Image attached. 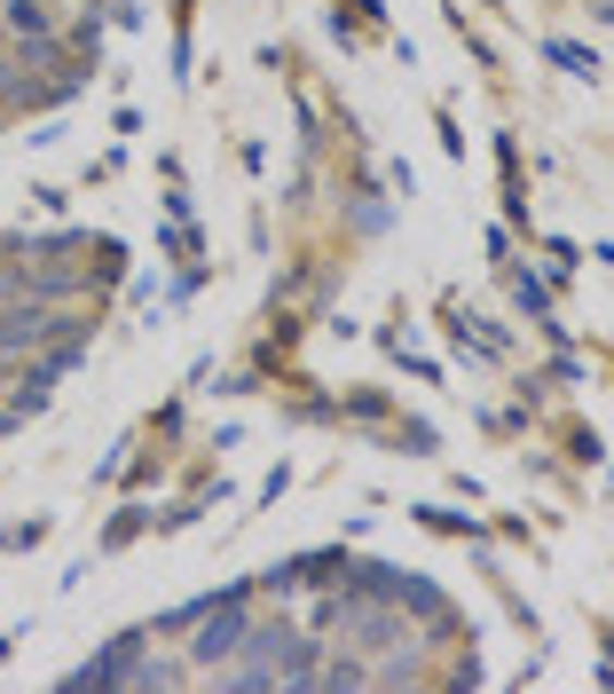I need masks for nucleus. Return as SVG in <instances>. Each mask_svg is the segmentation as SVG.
Instances as JSON below:
<instances>
[{"label": "nucleus", "mask_w": 614, "mask_h": 694, "mask_svg": "<svg viewBox=\"0 0 614 694\" xmlns=\"http://www.w3.org/2000/svg\"><path fill=\"white\" fill-rule=\"evenodd\" d=\"M236 623H245V616H236V608H221L213 623H205V640H197V647H205V655H221V647H236Z\"/></svg>", "instance_id": "f257e3e1"}, {"label": "nucleus", "mask_w": 614, "mask_h": 694, "mask_svg": "<svg viewBox=\"0 0 614 694\" xmlns=\"http://www.w3.org/2000/svg\"><path fill=\"white\" fill-rule=\"evenodd\" d=\"M9 32H48V16H40V0H9Z\"/></svg>", "instance_id": "f03ea898"}]
</instances>
